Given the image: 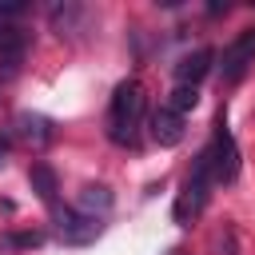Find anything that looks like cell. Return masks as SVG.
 <instances>
[{
    "mask_svg": "<svg viewBox=\"0 0 255 255\" xmlns=\"http://www.w3.org/2000/svg\"><path fill=\"white\" fill-rule=\"evenodd\" d=\"M143 112H147L143 84L135 76L120 80L116 92H112V104H108V139L116 147H135L139 131H143Z\"/></svg>",
    "mask_w": 255,
    "mask_h": 255,
    "instance_id": "cell-1",
    "label": "cell"
},
{
    "mask_svg": "<svg viewBox=\"0 0 255 255\" xmlns=\"http://www.w3.org/2000/svg\"><path fill=\"white\" fill-rule=\"evenodd\" d=\"M211 187H215V179H211L207 155L199 151V155L191 159V171H187V179H183L179 195H175V223H179V227H187V223H191V219H195V215L207 207Z\"/></svg>",
    "mask_w": 255,
    "mask_h": 255,
    "instance_id": "cell-2",
    "label": "cell"
},
{
    "mask_svg": "<svg viewBox=\"0 0 255 255\" xmlns=\"http://www.w3.org/2000/svg\"><path fill=\"white\" fill-rule=\"evenodd\" d=\"M199 151L207 155V167H211V179L215 183H235V175H239V143H235L223 112L215 120V131H211L207 147H199Z\"/></svg>",
    "mask_w": 255,
    "mask_h": 255,
    "instance_id": "cell-3",
    "label": "cell"
},
{
    "mask_svg": "<svg viewBox=\"0 0 255 255\" xmlns=\"http://www.w3.org/2000/svg\"><path fill=\"white\" fill-rule=\"evenodd\" d=\"M52 231L64 239V243H72V247H84V243H96L100 239V231H104V223L96 219V215H84L80 207H52Z\"/></svg>",
    "mask_w": 255,
    "mask_h": 255,
    "instance_id": "cell-4",
    "label": "cell"
},
{
    "mask_svg": "<svg viewBox=\"0 0 255 255\" xmlns=\"http://www.w3.org/2000/svg\"><path fill=\"white\" fill-rule=\"evenodd\" d=\"M8 139H12V143H24V147H32V151H44V147L56 139V128H52V120L40 116V112H16L12 124H8Z\"/></svg>",
    "mask_w": 255,
    "mask_h": 255,
    "instance_id": "cell-5",
    "label": "cell"
},
{
    "mask_svg": "<svg viewBox=\"0 0 255 255\" xmlns=\"http://www.w3.org/2000/svg\"><path fill=\"white\" fill-rule=\"evenodd\" d=\"M255 64V28H243L219 56V80L223 84H239L247 76V68Z\"/></svg>",
    "mask_w": 255,
    "mask_h": 255,
    "instance_id": "cell-6",
    "label": "cell"
},
{
    "mask_svg": "<svg viewBox=\"0 0 255 255\" xmlns=\"http://www.w3.org/2000/svg\"><path fill=\"white\" fill-rule=\"evenodd\" d=\"M28 56V32L16 24H0V80L16 76Z\"/></svg>",
    "mask_w": 255,
    "mask_h": 255,
    "instance_id": "cell-7",
    "label": "cell"
},
{
    "mask_svg": "<svg viewBox=\"0 0 255 255\" xmlns=\"http://www.w3.org/2000/svg\"><path fill=\"white\" fill-rule=\"evenodd\" d=\"M211 60H215V52L211 48H195V52H187V56H179L175 60V84H187V88H195L207 72H211Z\"/></svg>",
    "mask_w": 255,
    "mask_h": 255,
    "instance_id": "cell-8",
    "label": "cell"
},
{
    "mask_svg": "<svg viewBox=\"0 0 255 255\" xmlns=\"http://www.w3.org/2000/svg\"><path fill=\"white\" fill-rule=\"evenodd\" d=\"M183 120H187V116H179V112H171V108L163 104L159 112H151V139H155L159 147H175V143L183 139Z\"/></svg>",
    "mask_w": 255,
    "mask_h": 255,
    "instance_id": "cell-9",
    "label": "cell"
},
{
    "mask_svg": "<svg viewBox=\"0 0 255 255\" xmlns=\"http://www.w3.org/2000/svg\"><path fill=\"white\" fill-rule=\"evenodd\" d=\"M112 203H116V195H112V187L108 183H84L80 187V195H76V207L84 211V215H108L112 211Z\"/></svg>",
    "mask_w": 255,
    "mask_h": 255,
    "instance_id": "cell-10",
    "label": "cell"
},
{
    "mask_svg": "<svg viewBox=\"0 0 255 255\" xmlns=\"http://www.w3.org/2000/svg\"><path fill=\"white\" fill-rule=\"evenodd\" d=\"M28 183H32V191L40 195V203H48V207L60 203V179H56V171H52L44 159L28 167Z\"/></svg>",
    "mask_w": 255,
    "mask_h": 255,
    "instance_id": "cell-11",
    "label": "cell"
},
{
    "mask_svg": "<svg viewBox=\"0 0 255 255\" xmlns=\"http://www.w3.org/2000/svg\"><path fill=\"white\" fill-rule=\"evenodd\" d=\"M40 243H44L40 231H8V235H0V255H8V251H28V247H40Z\"/></svg>",
    "mask_w": 255,
    "mask_h": 255,
    "instance_id": "cell-12",
    "label": "cell"
},
{
    "mask_svg": "<svg viewBox=\"0 0 255 255\" xmlns=\"http://www.w3.org/2000/svg\"><path fill=\"white\" fill-rule=\"evenodd\" d=\"M195 104H199V92H195V88H187V84H175V88H171V96H167V108H171V112H179V116L195 112Z\"/></svg>",
    "mask_w": 255,
    "mask_h": 255,
    "instance_id": "cell-13",
    "label": "cell"
},
{
    "mask_svg": "<svg viewBox=\"0 0 255 255\" xmlns=\"http://www.w3.org/2000/svg\"><path fill=\"white\" fill-rule=\"evenodd\" d=\"M84 16V8H76V4H56L52 8V28L64 36V32H72L76 28V20Z\"/></svg>",
    "mask_w": 255,
    "mask_h": 255,
    "instance_id": "cell-14",
    "label": "cell"
},
{
    "mask_svg": "<svg viewBox=\"0 0 255 255\" xmlns=\"http://www.w3.org/2000/svg\"><path fill=\"white\" fill-rule=\"evenodd\" d=\"M24 12H28V4H0V20H16Z\"/></svg>",
    "mask_w": 255,
    "mask_h": 255,
    "instance_id": "cell-15",
    "label": "cell"
},
{
    "mask_svg": "<svg viewBox=\"0 0 255 255\" xmlns=\"http://www.w3.org/2000/svg\"><path fill=\"white\" fill-rule=\"evenodd\" d=\"M8 143H12V139H0V163H4V151H8Z\"/></svg>",
    "mask_w": 255,
    "mask_h": 255,
    "instance_id": "cell-16",
    "label": "cell"
}]
</instances>
